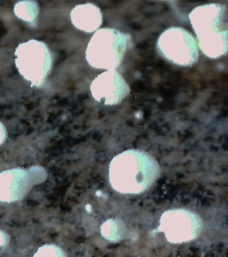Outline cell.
Listing matches in <instances>:
<instances>
[{
	"instance_id": "cell-1",
	"label": "cell",
	"mask_w": 228,
	"mask_h": 257,
	"mask_svg": "<svg viewBox=\"0 0 228 257\" xmlns=\"http://www.w3.org/2000/svg\"><path fill=\"white\" fill-rule=\"evenodd\" d=\"M160 167L157 161L145 151L131 149L120 153L110 163L109 182L121 194L145 192L157 180Z\"/></svg>"
},
{
	"instance_id": "cell-2",
	"label": "cell",
	"mask_w": 228,
	"mask_h": 257,
	"mask_svg": "<svg viewBox=\"0 0 228 257\" xmlns=\"http://www.w3.org/2000/svg\"><path fill=\"white\" fill-rule=\"evenodd\" d=\"M189 18L198 46L207 57L217 59L227 53V7L210 3L197 6Z\"/></svg>"
},
{
	"instance_id": "cell-3",
	"label": "cell",
	"mask_w": 228,
	"mask_h": 257,
	"mask_svg": "<svg viewBox=\"0 0 228 257\" xmlns=\"http://www.w3.org/2000/svg\"><path fill=\"white\" fill-rule=\"evenodd\" d=\"M131 42L129 34L115 28H101L88 44L86 59L97 69L116 70L123 62Z\"/></svg>"
},
{
	"instance_id": "cell-4",
	"label": "cell",
	"mask_w": 228,
	"mask_h": 257,
	"mask_svg": "<svg viewBox=\"0 0 228 257\" xmlns=\"http://www.w3.org/2000/svg\"><path fill=\"white\" fill-rule=\"evenodd\" d=\"M16 66L31 85L40 87L45 82L53 66V58L45 42L32 39L20 44L15 51Z\"/></svg>"
},
{
	"instance_id": "cell-5",
	"label": "cell",
	"mask_w": 228,
	"mask_h": 257,
	"mask_svg": "<svg viewBox=\"0 0 228 257\" xmlns=\"http://www.w3.org/2000/svg\"><path fill=\"white\" fill-rule=\"evenodd\" d=\"M157 47L163 58L176 65L189 67L199 60L197 40L184 28L173 26L165 30L157 40Z\"/></svg>"
},
{
	"instance_id": "cell-6",
	"label": "cell",
	"mask_w": 228,
	"mask_h": 257,
	"mask_svg": "<svg viewBox=\"0 0 228 257\" xmlns=\"http://www.w3.org/2000/svg\"><path fill=\"white\" fill-rule=\"evenodd\" d=\"M203 221L197 214L183 208L172 209L160 218L158 231L165 234L168 242L181 244L195 240L203 230Z\"/></svg>"
},
{
	"instance_id": "cell-7",
	"label": "cell",
	"mask_w": 228,
	"mask_h": 257,
	"mask_svg": "<svg viewBox=\"0 0 228 257\" xmlns=\"http://www.w3.org/2000/svg\"><path fill=\"white\" fill-rule=\"evenodd\" d=\"M90 89L97 102L110 106L121 103L131 92L125 78L116 70L99 74L92 82Z\"/></svg>"
},
{
	"instance_id": "cell-8",
	"label": "cell",
	"mask_w": 228,
	"mask_h": 257,
	"mask_svg": "<svg viewBox=\"0 0 228 257\" xmlns=\"http://www.w3.org/2000/svg\"><path fill=\"white\" fill-rule=\"evenodd\" d=\"M32 177L29 170L23 168L0 173V201L10 203L23 198L33 184Z\"/></svg>"
},
{
	"instance_id": "cell-9",
	"label": "cell",
	"mask_w": 228,
	"mask_h": 257,
	"mask_svg": "<svg viewBox=\"0 0 228 257\" xmlns=\"http://www.w3.org/2000/svg\"><path fill=\"white\" fill-rule=\"evenodd\" d=\"M71 20L77 29L91 33L97 31L103 24V14L95 4H79L72 10Z\"/></svg>"
},
{
	"instance_id": "cell-10",
	"label": "cell",
	"mask_w": 228,
	"mask_h": 257,
	"mask_svg": "<svg viewBox=\"0 0 228 257\" xmlns=\"http://www.w3.org/2000/svg\"><path fill=\"white\" fill-rule=\"evenodd\" d=\"M15 13L20 19L33 23L39 16V4L35 1L19 2L15 4Z\"/></svg>"
},
{
	"instance_id": "cell-11",
	"label": "cell",
	"mask_w": 228,
	"mask_h": 257,
	"mask_svg": "<svg viewBox=\"0 0 228 257\" xmlns=\"http://www.w3.org/2000/svg\"><path fill=\"white\" fill-rule=\"evenodd\" d=\"M33 257H67L60 247L54 244H45L40 247Z\"/></svg>"
},
{
	"instance_id": "cell-12",
	"label": "cell",
	"mask_w": 228,
	"mask_h": 257,
	"mask_svg": "<svg viewBox=\"0 0 228 257\" xmlns=\"http://www.w3.org/2000/svg\"><path fill=\"white\" fill-rule=\"evenodd\" d=\"M6 137H7V131L5 126L0 122V145L5 142Z\"/></svg>"
},
{
	"instance_id": "cell-13",
	"label": "cell",
	"mask_w": 228,
	"mask_h": 257,
	"mask_svg": "<svg viewBox=\"0 0 228 257\" xmlns=\"http://www.w3.org/2000/svg\"><path fill=\"white\" fill-rule=\"evenodd\" d=\"M5 243V238L3 234H0V245H3Z\"/></svg>"
}]
</instances>
